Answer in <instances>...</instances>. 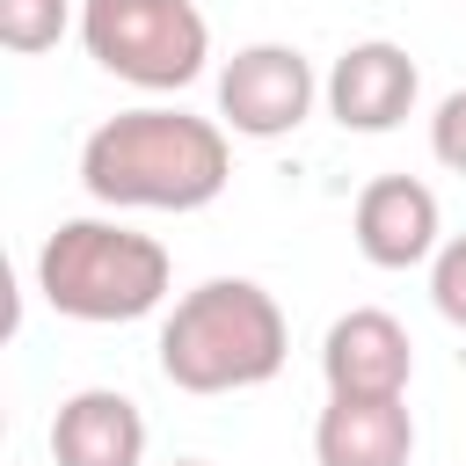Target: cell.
Instances as JSON below:
<instances>
[{
	"instance_id": "1",
	"label": "cell",
	"mask_w": 466,
	"mask_h": 466,
	"mask_svg": "<svg viewBox=\"0 0 466 466\" xmlns=\"http://www.w3.org/2000/svg\"><path fill=\"white\" fill-rule=\"evenodd\" d=\"M80 182L109 211H204L233 182V146L218 116L189 109H116L80 146Z\"/></svg>"
},
{
	"instance_id": "2",
	"label": "cell",
	"mask_w": 466,
	"mask_h": 466,
	"mask_svg": "<svg viewBox=\"0 0 466 466\" xmlns=\"http://www.w3.org/2000/svg\"><path fill=\"white\" fill-rule=\"evenodd\" d=\"M291 357V320L255 277H204L160 320V379L175 393H248Z\"/></svg>"
},
{
	"instance_id": "3",
	"label": "cell",
	"mask_w": 466,
	"mask_h": 466,
	"mask_svg": "<svg viewBox=\"0 0 466 466\" xmlns=\"http://www.w3.org/2000/svg\"><path fill=\"white\" fill-rule=\"evenodd\" d=\"M175 284V262L153 233H131L116 218H66L44 233L36 248V291L51 313L87 320V328H116V320H146Z\"/></svg>"
},
{
	"instance_id": "4",
	"label": "cell",
	"mask_w": 466,
	"mask_h": 466,
	"mask_svg": "<svg viewBox=\"0 0 466 466\" xmlns=\"http://www.w3.org/2000/svg\"><path fill=\"white\" fill-rule=\"evenodd\" d=\"M80 44L109 80L182 95L211 58V22L197 0H80Z\"/></svg>"
},
{
	"instance_id": "5",
	"label": "cell",
	"mask_w": 466,
	"mask_h": 466,
	"mask_svg": "<svg viewBox=\"0 0 466 466\" xmlns=\"http://www.w3.org/2000/svg\"><path fill=\"white\" fill-rule=\"evenodd\" d=\"M320 102V73L299 44H240L218 66V124L233 138H291Z\"/></svg>"
},
{
	"instance_id": "6",
	"label": "cell",
	"mask_w": 466,
	"mask_h": 466,
	"mask_svg": "<svg viewBox=\"0 0 466 466\" xmlns=\"http://www.w3.org/2000/svg\"><path fill=\"white\" fill-rule=\"evenodd\" d=\"M415 95H422V73H415V58L393 36L350 44L328 66V80H320V102H328V116L342 131H393V124H408Z\"/></svg>"
},
{
	"instance_id": "7",
	"label": "cell",
	"mask_w": 466,
	"mask_h": 466,
	"mask_svg": "<svg viewBox=\"0 0 466 466\" xmlns=\"http://www.w3.org/2000/svg\"><path fill=\"white\" fill-rule=\"evenodd\" d=\"M350 233H357V255L371 269H415L444 248V211H437V189L415 182V175H371L357 189V211H350Z\"/></svg>"
},
{
	"instance_id": "8",
	"label": "cell",
	"mask_w": 466,
	"mask_h": 466,
	"mask_svg": "<svg viewBox=\"0 0 466 466\" xmlns=\"http://www.w3.org/2000/svg\"><path fill=\"white\" fill-rule=\"evenodd\" d=\"M320 379L328 393H408L415 342L386 306H350L320 335Z\"/></svg>"
},
{
	"instance_id": "9",
	"label": "cell",
	"mask_w": 466,
	"mask_h": 466,
	"mask_svg": "<svg viewBox=\"0 0 466 466\" xmlns=\"http://www.w3.org/2000/svg\"><path fill=\"white\" fill-rule=\"evenodd\" d=\"M415 415L408 393H328L313 422V466H408Z\"/></svg>"
},
{
	"instance_id": "10",
	"label": "cell",
	"mask_w": 466,
	"mask_h": 466,
	"mask_svg": "<svg viewBox=\"0 0 466 466\" xmlns=\"http://www.w3.org/2000/svg\"><path fill=\"white\" fill-rule=\"evenodd\" d=\"M51 466H146V415L116 386H80L51 415Z\"/></svg>"
},
{
	"instance_id": "11",
	"label": "cell",
	"mask_w": 466,
	"mask_h": 466,
	"mask_svg": "<svg viewBox=\"0 0 466 466\" xmlns=\"http://www.w3.org/2000/svg\"><path fill=\"white\" fill-rule=\"evenodd\" d=\"M66 29H73V0H0V44L15 58L51 51Z\"/></svg>"
},
{
	"instance_id": "12",
	"label": "cell",
	"mask_w": 466,
	"mask_h": 466,
	"mask_svg": "<svg viewBox=\"0 0 466 466\" xmlns=\"http://www.w3.org/2000/svg\"><path fill=\"white\" fill-rule=\"evenodd\" d=\"M430 306H437L451 328H466V233H451V240L430 255Z\"/></svg>"
},
{
	"instance_id": "13",
	"label": "cell",
	"mask_w": 466,
	"mask_h": 466,
	"mask_svg": "<svg viewBox=\"0 0 466 466\" xmlns=\"http://www.w3.org/2000/svg\"><path fill=\"white\" fill-rule=\"evenodd\" d=\"M430 153H437V167L466 175V87H451V95L437 102V116H430Z\"/></svg>"
},
{
	"instance_id": "14",
	"label": "cell",
	"mask_w": 466,
	"mask_h": 466,
	"mask_svg": "<svg viewBox=\"0 0 466 466\" xmlns=\"http://www.w3.org/2000/svg\"><path fill=\"white\" fill-rule=\"evenodd\" d=\"M175 466H204V459H175Z\"/></svg>"
}]
</instances>
